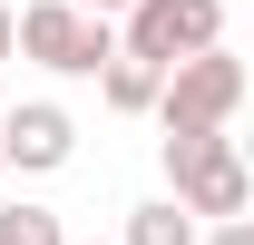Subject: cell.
I'll list each match as a JSON object with an SVG mask.
<instances>
[{"label": "cell", "mask_w": 254, "mask_h": 245, "mask_svg": "<svg viewBox=\"0 0 254 245\" xmlns=\"http://www.w3.org/2000/svg\"><path fill=\"white\" fill-rule=\"evenodd\" d=\"M20 59H39L49 79H108L127 49H118V20H88L78 0H30L20 10Z\"/></svg>", "instance_id": "1"}, {"label": "cell", "mask_w": 254, "mask_h": 245, "mask_svg": "<svg viewBox=\"0 0 254 245\" xmlns=\"http://www.w3.org/2000/svg\"><path fill=\"white\" fill-rule=\"evenodd\" d=\"M118 49L147 59V69H186L205 49H225V0H137L127 30H118Z\"/></svg>", "instance_id": "2"}, {"label": "cell", "mask_w": 254, "mask_h": 245, "mask_svg": "<svg viewBox=\"0 0 254 245\" xmlns=\"http://www.w3.org/2000/svg\"><path fill=\"white\" fill-rule=\"evenodd\" d=\"M245 59L235 49H205V59H186V69H166V98H157V118L166 127H225L235 108H245Z\"/></svg>", "instance_id": "3"}, {"label": "cell", "mask_w": 254, "mask_h": 245, "mask_svg": "<svg viewBox=\"0 0 254 245\" xmlns=\"http://www.w3.org/2000/svg\"><path fill=\"white\" fill-rule=\"evenodd\" d=\"M68 157H78V118H68L59 98H20V108L0 118V167H20V177H59Z\"/></svg>", "instance_id": "4"}, {"label": "cell", "mask_w": 254, "mask_h": 245, "mask_svg": "<svg viewBox=\"0 0 254 245\" xmlns=\"http://www.w3.org/2000/svg\"><path fill=\"white\" fill-rule=\"evenodd\" d=\"M176 206H186L195 226H245V216H254V177H245V157H215V167H195V177L176 186Z\"/></svg>", "instance_id": "5"}, {"label": "cell", "mask_w": 254, "mask_h": 245, "mask_svg": "<svg viewBox=\"0 0 254 245\" xmlns=\"http://www.w3.org/2000/svg\"><path fill=\"white\" fill-rule=\"evenodd\" d=\"M118 245H205V226H195L176 196H147V206H127V236Z\"/></svg>", "instance_id": "6"}, {"label": "cell", "mask_w": 254, "mask_h": 245, "mask_svg": "<svg viewBox=\"0 0 254 245\" xmlns=\"http://www.w3.org/2000/svg\"><path fill=\"white\" fill-rule=\"evenodd\" d=\"M157 157H166V186H186L195 167L235 157V137H225V127H166V137H157Z\"/></svg>", "instance_id": "7"}, {"label": "cell", "mask_w": 254, "mask_h": 245, "mask_svg": "<svg viewBox=\"0 0 254 245\" xmlns=\"http://www.w3.org/2000/svg\"><path fill=\"white\" fill-rule=\"evenodd\" d=\"M98 89H108V108H118V118H147V108L166 98V69H147V59H118L108 79H98Z\"/></svg>", "instance_id": "8"}, {"label": "cell", "mask_w": 254, "mask_h": 245, "mask_svg": "<svg viewBox=\"0 0 254 245\" xmlns=\"http://www.w3.org/2000/svg\"><path fill=\"white\" fill-rule=\"evenodd\" d=\"M0 245H68V226L49 206H0Z\"/></svg>", "instance_id": "9"}, {"label": "cell", "mask_w": 254, "mask_h": 245, "mask_svg": "<svg viewBox=\"0 0 254 245\" xmlns=\"http://www.w3.org/2000/svg\"><path fill=\"white\" fill-rule=\"evenodd\" d=\"M205 245H254V216L245 226H205Z\"/></svg>", "instance_id": "10"}, {"label": "cell", "mask_w": 254, "mask_h": 245, "mask_svg": "<svg viewBox=\"0 0 254 245\" xmlns=\"http://www.w3.org/2000/svg\"><path fill=\"white\" fill-rule=\"evenodd\" d=\"M10 49H20V10L0 0V59H10Z\"/></svg>", "instance_id": "11"}, {"label": "cell", "mask_w": 254, "mask_h": 245, "mask_svg": "<svg viewBox=\"0 0 254 245\" xmlns=\"http://www.w3.org/2000/svg\"><path fill=\"white\" fill-rule=\"evenodd\" d=\"M78 10H88V20H127L137 0H78Z\"/></svg>", "instance_id": "12"}, {"label": "cell", "mask_w": 254, "mask_h": 245, "mask_svg": "<svg viewBox=\"0 0 254 245\" xmlns=\"http://www.w3.org/2000/svg\"><path fill=\"white\" fill-rule=\"evenodd\" d=\"M235 157H245V177H254V137H235Z\"/></svg>", "instance_id": "13"}, {"label": "cell", "mask_w": 254, "mask_h": 245, "mask_svg": "<svg viewBox=\"0 0 254 245\" xmlns=\"http://www.w3.org/2000/svg\"><path fill=\"white\" fill-rule=\"evenodd\" d=\"M245 89H254V59H245Z\"/></svg>", "instance_id": "14"}]
</instances>
